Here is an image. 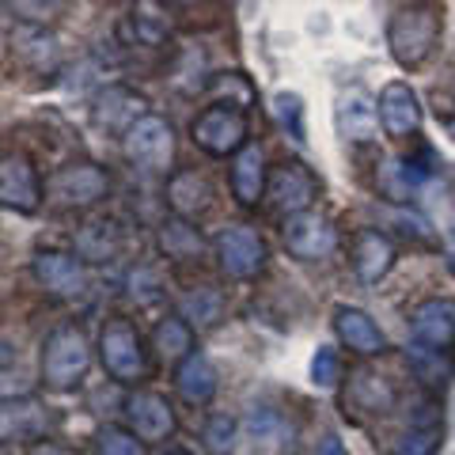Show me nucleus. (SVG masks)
<instances>
[{
	"label": "nucleus",
	"mask_w": 455,
	"mask_h": 455,
	"mask_svg": "<svg viewBox=\"0 0 455 455\" xmlns=\"http://www.w3.org/2000/svg\"><path fill=\"white\" fill-rule=\"evenodd\" d=\"M444 8L440 4H403L387 20V46L403 68H421L440 46Z\"/></svg>",
	"instance_id": "1"
},
{
	"label": "nucleus",
	"mask_w": 455,
	"mask_h": 455,
	"mask_svg": "<svg viewBox=\"0 0 455 455\" xmlns=\"http://www.w3.org/2000/svg\"><path fill=\"white\" fill-rule=\"evenodd\" d=\"M88 364H92V346L76 323L53 326L46 341H42V379H46V387L73 391L88 376Z\"/></svg>",
	"instance_id": "2"
},
{
	"label": "nucleus",
	"mask_w": 455,
	"mask_h": 455,
	"mask_svg": "<svg viewBox=\"0 0 455 455\" xmlns=\"http://www.w3.org/2000/svg\"><path fill=\"white\" fill-rule=\"evenodd\" d=\"M99 361H103L107 376L114 383H125V387L148 379V353L130 319H110L99 331Z\"/></svg>",
	"instance_id": "3"
},
{
	"label": "nucleus",
	"mask_w": 455,
	"mask_h": 455,
	"mask_svg": "<svg viewBox=\"0 0 455 455\" xmlns=\"http://www.w3.org/2000/svg\"><path fill=\"white\" fill-rule=\"evenodd\" d=\"M190 133H194V145L202 148V152H209V156H232V160L251 145V137H247V114L235 110V107H228V103L205 107L194 118Z\"/></svg>",
	"instance_id": "4"
},
{
	"label": "nucleus",
	"mask_w": 455,
	"mask_h": 455,
	"mask_svg": "<svg viewBox=\"0 0 455 455\" xmlns=\"http://www.w3.org/2000/svg\"><path fill=\"white\" fill-rule=\"evenodd\" d=\"M122 152L133 167L145 171H167L175 160V133H171V122L160 114H148L140 118L130 133L122 137Z\"/></svg>",
	"instance_id": "5"
},
{
	"label": "nucleus",
	"mask_w": 455,
	"mask_h": 455,
	"mask_svg": "<svg viewBox=\"0 0 455 455\" xmlns=\"http://www.w3.org/2000/svg\"><path fill=\"white\" fill-rule=\"evenodd\" d=\"M217 259L228 277L251 281V277H259L266 266V239L259 235V228H251V224H228L217 235Z\"/></svg>",
	"instance_id": "6"
},
{
	"label": "nucleus",
	"mask_w": 455,
	"mask_h": 455,
	"mask_svg": "<svg viewBox=\"0 0 455 455\" xmlns=\"http://www.w3.org/2000/svg\"><path fill=\"white\" fill-rule=\"evenodd\" d=\"M107 190H110L107 171L88 160L65 164L61 171L50 175V194L57 197V205H65V209H92L103 202Z\"/></svg>",
	"instance_id": "7"
},
{
	"label": "nucleus",
	"mask_w": 455,
	"mask_h": 455,
	"mask_svg": "<svg viewBox=\"0 0 455 455\" xmlns=\"http://www.w3.org/2000/svg\"><path fill=\"white\" fill-rule=\"evenodd\" d=\"M31 274L57 300H80V296L88 292V266H84V259H76V254L38 251L31 259Z\"/></svg>",
	"instance_id": "8"
},
{
	"label": "nucleus",
	"mask_w": 455,
	"mask_h": 455,
	"mask_svg": "<svg viewBox=\"0 0 455 455\" xmlns=\"http://www.w3.org/2000/svg\"><path fill=\"white\" fill-rule=\"evenodd\" d=\"M284 247H289V254L300 259V262L331 259L334 247H338V228L326 220L323 212L307 209V212H300V217L284 220Z\"/></svg>",
	"instance_id": "9"
},
{
	"label": "nucleus",
	"mask_w": 455,
	"mask_h": 455,
	"mask_svg": "<svg viewBox=\"0 0 455 455\" xmlns=\"http://www.w3.org/2000/svg\"><path fill=\"white\" fill-rule=\"evenodd\" d=\"M315 194H319V182L300 160H289V164L269 171L266 197L277 212H284V217H300V212H307L311 202H315Z\"/></svg>",
	"instance_id": "10"
},
{
	"label": "nucleus",
	"mask_w": 455,
	"mask_h": 455,
	"mask_svg": "<svg viewBox=\"0 0 455 455\" xmlns=\"http://www.w3.org/2000/svg\"><path fill=\"white\" fill-rule=\"evenodd\" d=\"M410 341L418 349L451 353L455 349V300H448V296L421 300L414 307V315H410Z\"/></svg>",
	"instance_id": "11"
},
{
	"label": "nucleus",
	"mask_w": 455,
	"mask_h": 455,
	"mask_svg": "<svg viewBox=\"0 0 455 455\" xmlns=\"http://www.w3.org/2000/svg\"><path fill=\"white\" fill-rule=\"evenodd\" d=\"M125 418H130L133 433L145 440V444H164V440H171L179 429L175 406H171L160 391H133L125 398Z\"/></svg>",
	"instance_id": "12"
},
{
	"label": "nucleus",
	"mask_w": 455,
	"mask_h": 455,
	"mask_svg": "<svg viewBox=\"0 0 455 455\" xmlns=\"http://www.w3.org/2000/svg\"><path fill=\"white\" fill-rule=\"evenodd\" d=\"M148 103L140 99L137 92H130L125 84H110V88H103L95 95V107H92V118L99 130H107V133H130L133 125L140 118H148Z\"/></svg>",
	"instance_id": "13"
},
{
	"label": "nucleus",
	"mask_w": 455,
	"mask_h": 455,
	"mask_svg": "<svg viewBox=\"0 0 455 455\" xmlns=\"http://www.w3.org/2000/svg\"><path fill=\"white\" fill-rule=\"evenodd\" d=\"M0 202H4V209L23 212V217L38 212L42 179L31 167V160H23V156H4V164H0Z\"/></svg>",
	"instance_id": "14"
},
{
	"label": "nucleus",
	"mask_w": 455,
	"mask_h": 455,
	"mask_svg": "<svg viewBox=\"0 0 455 455\" xmlns=\"http://www.w3.org/2000/svg\"><path fill=\"white\" fill-rule=\"evenodd\" d=\"M379 125L383 133L395 137V140H406V137H418L421 130V103L410 84L403 80H391L387 88L379 92Z\"/></svg>",
	"instance_id": "15"
},
{
	"label": "nucleus",
	"mask_w": 455,
	"mask_h": 455,
	"mask_svg": "<svg viewBox=\"0 0 455 455\" xmlns=\"http://www.w3.org/2000/svg\"><path fill=\"white\" fill-rule=\"evenodd\" d=\"M334 334L341 338V346L353 349L357 357H379V353L387 349V334L376 326V319L349 304H341L334 311Z\"/></svg>",
	"instance_id": "16"
},
{
	"label": "nucleus",
	"mask_w": 455,
	"mask_h": 455,
	"mask_svg": "<svg viewBox=\"0 0 455 455\" xmlns=\"http://www.w3.org/2000/svg\"><path fill=\"white\" fill-rule=\"evenodd\" d=\"M338 133L346 140H372L379 133V99L364 88H349L338 99Z\"/></svg>",
	"instance_id": "17"
},
{
	"label": "nucleus",
	"mask_w": 455,
	"mask_h": 455,
	"mask_svg": "<svg viewBox=\"0 0 455 455\" xmlns=\"http://www.w3.org/2000/svg\"><path fill=\"white\" fill-rule=\"evenodd\" d=\"M0 429L4 440H20V444H31L42 440L50 429V410L38 403V398H4V410H0Z\"/></svg>",
	"instance_id": "18"
},
{
	"label": "nucleus",
	"mask_w": 455,
	"mask_h": 455,
	"mask_svg": "<svg viewBox=\"0 0 455 455\" xmlns=\"http://www.w3.org/2000/svg\"><path fill=\"white\" fill-rule=\"evenodd\" d=\"M266 187H269L266 152H262V145H254V140H251V145L232 160V194H235V202L243 209H254L262 202Z\"/></svg>",
	"instance_id": "19"
},
{
	"label": "nucleus",
	"mask_w": 455,
	"mask_h": 455,
	"mask_svg": "<svg viewBox=\"0 0 455 455\" xmlns=\"http://www.w3.org/2000/svg\"><path fill=\"white\" fill-rule=\"evenodd\" d=\"M391 266H395L391 239L376 232V228H361L357 239H353V269H357V277L364 284H376L391 274Z\"/></svg>",
	"instance_id": "20"
},
{
	"label": "nucleus",
	"mask_w": 455,
	"mask_h": 455,
	"mask_svg": "<svg viewBox=\"0 0 455 455\" xmlns=\"http://www.w3.org/2000/svg\"><path fill=\"white\" fill-rule=\"evenodd\" d=\"M167 205L175 217L182 220H194L202 217V212L212 205V187L205 175H197V171H175V175L167 179Z\"/></svg>",
	"instance_id": "21"
},
{
	"label": "nucleus",
	"mask_w": 455,
	"mask_h": 455,
	"mask_svg": "<svg viewBox=\"0 0 455 455\" xmlns=\"http://www.w3.org/2000/svg\"><path fill=\"white\" fill-rule=\"evenodd\" d=\"M175 391L182 395V403L190 406H209L217 395V368L209 364L205 353H194L182 364H175Z\"/></svg>",
	"instance_id": "22"
},
{
	"label": "nucleus",
	"mask_w": 455,
	"mask_h": 455,
	"mask_svg": "<svg viewBox=\"0 0 455 455\" xmlns=\"http://www.w3.org/2000/svg\"><path fill=\"white\" fill-rule=\"evenodd\" d=\"M156 243H160V251L171 262H194L205 251L202 228H194V220H182V217H167L160 224V232H156Z\"/></svg>",
	"instance_id": "23"
},
{
	"label": "nucleus",
	"mask_w": 455,
	"mask_h": 455,
	"mask_svg": "<svg viewBox=\"0 0 455 455\" xmlns=\"http://www.w3.org/2000/svg\"><path fill=\"white\" fill-rule=\"evenodd\" d=\"M122 251V228L114 220H88L76 232V259L84 262H110Z\"/></svg>",
	"instance_id": "24"
},
{
	"label": "nucleus",
	"mask_w": 455,
	"mask_h": 455,
	"mask_svg": "<svg viewBox=\"0 0 455 455\" xmlns=\"http://www.w3.org/2000/svg\"><path fill=\"white\" fill-rule=\"evenodd\" d=\"M179 315L187 319L194 331H212L224 319V296L212 284H197V289L179 296Z\"/></svg>",
	"instance_id": "25"
},
{
	"label": "nucleus",
	"mask_w": 455,
	"mask_h": 455,
	"mask_svg": "<svg viewBox=\"0 0 455 455\" xmlns=\"http://www.w3.org/2000/svg\"><path fill=\"white\" fill-rule=\"evenodd\" d=\"M152 341H156V349H160L164 361L182 364L187 357H194V326L182 315H167V319L156 323Z\"/></svg>",
	"instance_id": "26"
},
{
	"label": "nucleus",
	"mask_w": 455,
	"mask_h": 455,
	"mask_svg": "<svg viewBox=\"0 0 455 455\" xmlns=\"http://www.w3.org/2000/svg\"><path fill=\"white\" fill-rule=\"evenodd\" d=\"M353 406L368 410V414H391L395 410V387L387 383V376H376L361 368L357 376H353Z\"/></svg>",
	"instance_id": "27"
},
{
	"label": "nucleus",
	"mask_w": 455,
	"mask_h": 455,
	"mask_svg": "<svg viewBox=\"0 0 455 455\" xmlns=\"http://www.w3.org/2000/svg\"><path fill=\"white\" fill-rule=\"evenodd\" d=\"M16 53L35 68H53L57 65V38L46 27H20L16 31Z\"/></svg>",
	"instance_id": "28"
},
{
	"label": "nucleus",
	"mask_w": 455,
	"mask_h": 455,
	"mask_svg": "<svg viewBox=\"0 0 455 455\" xmlns=\"http://www.w3.org/2000/svg\"><path fill=\"white\" fill-rule=\"evenodd\" d=\"M125 31H130V38L137 42V46H160L171 27L152 4H137L130 12V20H125Z\"/></svg>",
	"instance_id": "29"
},
{
	"label": "nucleus",
	"mask_w": 455,
	"mask_h": 455,
	"mask_svg": "<svg viewBox=\"0 0 455 455\" xmlns=\"http://www.w3.org/2000/svg\"><path fill=\"white\" fill-rule=\"evenodd\" d=\"M125 296L137 304V307H148V304H156V300H164V281H160V274H156L152 266H133L130 274H125Z\"/></svg>",
	"instance_id": "30"
},
{
	"label": "nucleus",
	"mask_w": 455,
	"mask_h": 455,
	"mask_svg": "<svg viewBox=\"0 0 455 455\" xmlns=\"http://www.w3.org/2000/svg\"><path fill=\"white\" fill-rule=\"evenodd\" d=\"M95 451L99 455H148L145 440L133 429H122V425H103V429L95 433Z\"/></svg>",
	"instance_id": "31"
},
{
	"label": "nucleus",
	"mask_w": 455,
	"mask_h": 455,
	"mask_svg": "<svg viewBox=\"0 0 455 455\" xmlns=\"http://www.w3.org/2000/svg\"><path fill=\"white\" fill-rule=\"evenodd\" d=\"M440 440H444V433H440V425H418V429H410L398 436V444L391 455H436Z\"/></svg>",
	"instance_id": "32"
},
{
	"label": "nucleus",
	"mask_w": 455,
	"mask_h": 455,
	"mask_svg": "<svg viewBox=\"0 0 455 455\" xmlns=\"http://www.w3.org/2000/svg\"><path fill=\"white\" fill-rule=\"evenodd\" d=\"M209 88L217 95H228V107H235V110H247L254 103V88L243 73H220L209 80Z\"/></svg>",
	"instance_id": "33"
},
{
	"label": "nucleus",
	"mask_w": 455,
	"mask_h": 455,
	"mask_svg": "<svg viewBox=\"0 0 455 455\" xmlns=\"http://www.w3.org/2000/svg\"><path fill=\"white\" fill-rule=\"evenodd\" d=\"M338 379H341V357H338V349L319 346L315 357H311V383L323 387V391H334Z\"/></svg>",
	"instance_id": "34"
},
{
	"label": "nucleus",
	"mask_w": 455,
	"mask_h": 455,
	"mask_svg": "<svg viewBox=\"0 0 455 455\" xmlns=\"http://www.w3.org/2000/svg\"><path fill=\"white\" fill-rule=\"evenodd\" d=\"M202 440H205V448H209L212 455H228V451L235 448V418H228V414H212V418L205 421Z\"/></svg>",
	"instance_id": "35"
},
{
	"label": "nucleus",
	"mask_w": 455,
	"mask_h": 455,
	"mask_svg": "<svg viewBox=\"0 0 455 455\" xmlns=\"http://www.w3.org/2000/svg\"><path fill=\"white\" fill-rule=\"evenodd\" d=\"M274 114H277V122H281L296 140H304V99H300V95H296V92L274 95Z\"/></svg>",
	"instance_id": "36"
},
{
	"label": "nucleus",
	"mask_w": 455,
	"mask_h": 455,
	"mask_svg": "<svg viewBox=\"0 0 455 455\" xmlns=\"http://www.w3.org/2000/svg\"><path fill=\"white\" fill-rule=\"evenodd\" d=\"M410 357H414V368L421 372L425 383H444L448 372H451V364H440V353L433 349H418V346H410Z\"/></svg>",
	"instance_id": "37"
},
{
	"label": "nucleus",
	"mask_w": 455,
	"mask_h": 455,
	"mask_svg": "<svg viewBox=\"0 0 455 455\" xmlns=\"http://www.w3.org/2000/svg\"><path fill=\"white\" fill-rule=\"evenodd\" d=\"M27 455H76V451L65 448V444H53V440H42V444H35Z\"/></svg>",
	"instance_id": "38"
},
{
	"label": "nucleus",
	"mask_w": 455,
	"mask_h": 455,
	"mask_svg": "<svg viewBox=\"0 0 455 455\" xmlns=\"http://www.w3.org/2000/svg\"><path fill=\"white\" fill-rule=\"evenodd\" d=\"M315 455H349V451L341 448V440H338V436H323V444H319Z\"/></svg>",
	"instance_id": "39"
},
{
	"label": "nucleus",
	"mask_w": 455,
	"mask_h": 455,
	"mask_svg": "<svg viewBox=\"0 0 455 455\" xmlns=\"http://www.w3.org/2000/svg\"><path fill=\"white\" fill-rule=\"evenodd\" d=\"M167 455H187V451H167Z\"/></svg>",
	"instance_id": "40"
},
{
	"label": "nucleus",
	"mask_w": 455,
	"mask_h": 455,
	"mask_svg": "<svg viewBox=\"0 0 455 455\" xmlns=\"http://www.w3.org/2000/svg\"><path fill=\"white\" fill-rule=\"evenodd\" d=\"M451 197H455V187H451Z\"/></svg>",
	"instance_id": "41"
},
{
	"label": "nucleus",
	"mask_w": 455,
	"mask_h": 455,
	"mask_svg": "<svg viewBox=\"0 0 455 455\" xmlns=\"http://www.w3.org/2000/svg\"><path fill=\"white\" fill-rule=\"evenodd\" d=\"M451 125H455V122H451Z\"/></svg>",
	"instance_id": "42"
}]
</instances>
